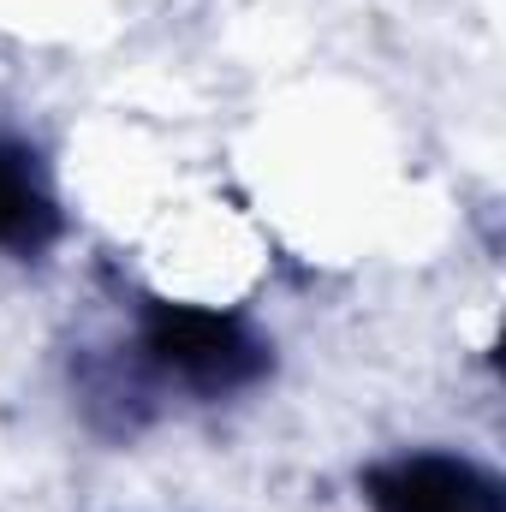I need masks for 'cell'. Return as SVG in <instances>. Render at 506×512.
<instances>
[{
  "label": "cell",
  "mask_w": 506,
  "mask_h": 512,
  "mask_svg": "<svg viewBox=\"0 0 506 512\" xmlns=\"http://www.w3.org/2000/svg\"><path fill=\"white\" fill-rule=\"evenodd\" d=\"M143 358L191 393H239L268 376V340L245 316L209 310V304H167V298L149 304Z\"/></svg>",
  "instance_id": "6da1fadb"
},
{
  "label": "cell",
  "mask_w": 506,
  "mask_h": 512,
  "mask_svg": "<svg viewBox=\"0 0 506 512\" xmlns=\"http://www.w3.org/2000/svg\"><path fill=\"white\" fill-rule=\"evenodd\" d=\"M370 512H506L495 471L459 453H399L364 471Z\"/></svg>",
  "instance_id": "7a4b0ae2"
},
{
  "label": "cell",
  "mask_w": 506,
  "mask_h": 512,
  "mask_svg": "<svg viewBox=\"0 0 506 512\" xmlns=\"http://www.w3.org/2000/svg\"><path fill=\"white\" fill-rule=\"evenodd\" d=\"M60 239V197L42 155L18 137H0V251L42 256Z\"/></svg>",
  "instance_id": "3957f363"
}]
</instances>
